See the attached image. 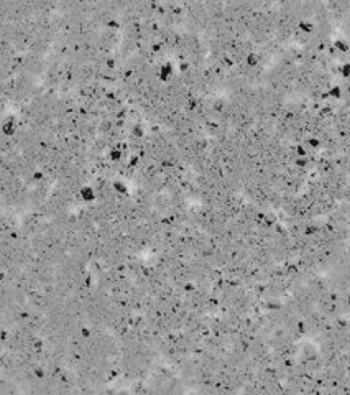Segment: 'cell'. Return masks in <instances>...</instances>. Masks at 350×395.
I'll list each match as a JSON object with an SVG mask.
<instances>
[{
	"mask_svg": "<svg viewBox=\"0 0 350 395\" xmlns=\"http://www.w3.org/2000/svg\"><path fill=\"white\" fill-rule=\"evenodd\" d=\"M296 163H298V166H306V165H307V160H306V157H304V158H299V157H298Z\"/></svg>",
	"mask_w": 350,
	"mask_h": 395,
	"instance_id": "obj_7",
	"label": "cell"
},
{
	"mask_svg": "<svg viewBox=\"0 0 350 395\" xmlns=\"http://www.w3.org/2000/svg\"><path fill=\"white\" fill-rule=\"evenodd\" d=\"M335 48H337V50H340L342 53H347L350 46L345 43V41H344V40H337V41H335Z\"/></svg>",
	"mask_w": 350,
	"mask_h": 395,
	"instance_id": "obj_1",
	"label": "cell"
},
{
	"mask_svg": "<svg viewBox=\"0 0 350 395\" xmlns=\"http://www.w3.org/2000/svg\"><path fill=\"white\" fill-rule=\"evenodd\" d=\"M120 150H113L112 153H110V157H112V160H118V158H120Z\"/></svg>",
	"mask_w": 350,
	"mask_h": 395,
	"instance_id": "obj_8",
	"label": "cell"
},
{
	"mask_svg": "<svg viewBox=\"0 0 350 395\" xmlns=\"http://www.w3.org/2000/svg\"><path fill=\"white\" fill-rule=\"evenodd\" d=\"M329 94H331L332 97H339V96H340V87H337V86L332 87V89L329 91Z\"/></svg>",
	"mask_w": 350,
	"mask_h": 395,
	"instance_id": "obj_4",
	"label": "cell"
},
{
	"mask_svg": "<svg viewBox=\"0 0 350 395\" xmlns=\"http://www.w3.org/2000/svg\"><path fill=\"white\" fill-rule=\"evenodd\" d=\"M296 150H298V155H299V158H304V157H306V148H304L303 145H298V148H296Z\"/></svg>",
	"mask_w": 350,
	"mask_h": 395,
	"instance_id": "obj_5",
	"label": "cell"
},
{
	"mask_svg": "<svg viewBox=\"0 0 350 395\" xmlns=\"http://www.w3.org/2000/svg\"><path fill=\"white\" fill-rule=\"evenodd\" d=\"M258 61H260V58H258L257 55H253V53L248 56V58H247V63H248V66H257Z\"/></svg>",
	"mask_w": 350,
	"mask_h": 395,
	"instance_id": "obj_2",
	"label": "cell"
},
{
	"mask_svg": "<svg viewBox=\"0 0 350 395\" xmlns=\"http://www.w3.org/2000/svg\"><path fill=\"white\" fill-rule=\"evenodd\" d=\"M340 74H342L344 78H350V64L349 63L340 66Z\"/></svg>",
	"mask_w": 350,
	"mask_h": 395,
	"instance_id": "obj_3",
	"label": "cell"
},
{
	"mask_svg": "<svg viewBox=\"0 0 350 395\" xmlns=\"http://www.w3.org/2000/svg\"><path fill=\"white\" fill-rule=\"evenodd\" d=\"M301 30H303V32H311L312 28H311V23H306V22H301Z\"/></svg>",
	"mask_w": 350,
	"mask_h": 395,
	"instance_id": "obj_6",
	"label": "cell"
},
{
	"mask_svg": "<svg viewBox=\"0 0 350 395\" xmlns=\"http://www.w3.org/2000/svg\"><path fill=\"white\" fill-rule=\"evenodd\" d=\"M309 145L314 147V148H317V147H319V140H317V138H309Z\"/></svg>",
	"mask_w": 350,
	"mask_h": 395,
	"instance_id": "obj_9",
	"label": "cell"
}]
</instances>
